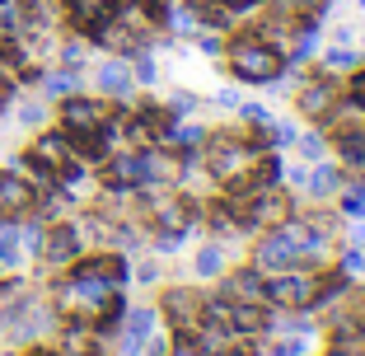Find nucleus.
<instances>
[{"instance_id": "1", "label": "nucleus", "mask_w": 365, "mask_h": 356, "mask_svg": "<svg viewBox=\"0 0 365 356\" xmlns=\"http://www.w3.org/2000/svg\"><path fill=\"white\" fill-rule=\"evenodd\" d=\"M230 71H235L239 80H248V85H277L281 76H286V56L277 52V47L258 43V38H239L235 47H230Z\"/></svg>"}, {"instance_id": "2", "label": "nucleus", "mask_w": 365, "mask_h": 356, "mask_svg": "<svg viewBox=\"0 0 365 356\" xmlns=\"http://www.w3.org/2000/svg\"><path fill=\"white\" fill-rule=\"evenodd\" d=\"M258 268L262 272H286V268H304V258H300V248L290 244L286 235L272 230V235L258 244Z\"/></svg>"}, {"instance_id": "3", "label": "nucleus", "mask_w": 365, "mask_h": 356, "mask_svg": "<svg viewBox=\"0 0 365 356\" xmlns=\"http://www.w3.org/2000/svg\"><path fill=\"white\" fill-rule=\"evenodd\" d=\"M150 333H155V310L150 305L127 310V319H122V356H140V347H145Z\"/></svg>"}, {"instance_id": "4", "label": "nucleus", "mask_w": 365, "mask_h": 356, "mask_svg": "<svg viewBox=\"0 0 365 356\" xmlns=\"http://www.w3.org/2000/svg\"><path fill=\"white\" fill-rule=\"evenodd\" d=\"M118 5L122 0H66V14L85 33H94V29H103L108 19H118Z\"/></svg>"}, {"instance_id": "5", "label": "nucleus", "mask_w": 365, "mask_h": 356, "mask_svg": "<svg viewBox=\"0 0 365 356\" xmlns=\"http://www.w3.org/2000/svg\"><path fill=\"white\" fill-rule=\"evenodd\" d=\"M43 258L52 263V268L76 263V258H80V230H76V225H56V230H47V239H43Z\"/></svg>"}, {"instance_id": "6", "label": "nucleus", "mask_w": 365, "mask_h": 356, "mask_svg": "<svg viewBox=\"0 0 365 356\" xmlns=\"http://www.w3.org/2000/svg\"><path fill=\"white\" fill-rule=\"evenodd\" d=\"M103 118H108V108L98 103V98H66V108H61L66 136H76V131H89V127H98Z\"/></svg>"}, {"instance_id": "7", "label": "nucleus", "mask_w": 365, "mask_h": 356, "mask_svg": "<svg viewBox=\"0 0 365 356\" xmlns=\"http://www.w3.org/2000/svg\"><path fill=\"white\" fill-rule=\"evenodd\" d=\"M300 188L314 197V202H328V197H337V193H342V173H337V164H323V160H314L309 169H304Z\"/></svg>"}, {"instance_id": "8", "label": "nucleus", "mask_w": 365, "mask_h": 356, "mask_svg": "<svg viewBox=\"0 0 365 356\" xmlns=\"http://www.w3.org/2000/svg\"><path fill=\"white\" fill-rule=\"evenodd\" d=\"M94 85L103 89L108 98H127L131 89H136V76H131V66H122V61H103L94 71Z\"/></svg>"}, {"instance_id": "9", "label": "nucleus", "mask_w": 365, "mask_h": 356, "mask_svg": "<svg viewBox=\"0 0 365 356\" xmlns=\"http://www.w3.org/2000/svg\"><path fill=\"white\" fill-rule=\"evenodd\" d=\"M202 305H206L202 295H197V291H182V286L164 295V314H173V324H178V328H192L197 319H202Z\"/></svg>"}, {"instance_id": "10", "label": "nucleus", "mask_w": 365, "mask_h": 356, "mask_svg": "<svg viewBox=\"0 0 365 356\" xmlns=\"http://www.w3.org/2000/svg\"><path fill=\"white\" fill-rule=\"evenodd\" d=\"M33 206V183L19 173H0V211H29Z\"/></svg>"}, {"instance_id": "11", "label": "nucleus", "mask_w": 365, "mask_h": 356, "mask_svg": "<svg viewBox=\"0 0 365 356\" xmlns=\"http://www.w3.org/2000/svg\"><path fill=\"white\" fill-rule=\"evenodd\" d=\"M33 160H43L47 169H61L66 160H71V136H38V146H33Z\"/></svg>"}, {"instance_id": "12", "label": "nucleus", "mask_w": 365, "mask_h": 356, "mask_svg": "<svg viewBox=\"0 0 365 356\" xmlns=\"http://www.w3.org/2000/svg\"><path fill=\"white\" fill-rule=\"evenodd\" d=\"M192 272H197V277H220V272H225V244H220V239L202 244V248H197V258H192Z\"/></svg>"}, {"instance_id": "13", "label": "nucleus", "mask_w": 365, "mask_h": 356, "mask_svg": "<svg viewBox=\"0 0 365 356\" xmlns=\"http://www.w3.org/2000/svg\"><path fill=\"white\" fill-rule=\"evenodd\" d=\"M337 103V89L333 85H319V80H314V85H304V94H300V108L304 113H328Z\"/></svg>"}, {"instance_id": "14", "label": "nucleus", "mask_w": 365, "mask_h": 356, "mask_svg": "<svg viewBox=\"0 0 365 356\" xmlns=\"http://www.w3.org/2000/svg\"><path fill=\"white\" fill-rule=\"evenodd\" d=\"M361 56L365 52H356L351 43H333L323 52V66H328V71H351V66H361Z\"/></svg>"}, {"instance_id": "15", "label": "nucleus", "mask_w": 365, "mask_h": 356, "mask_svg": "<svg viewBox=\"0 0 365 356\" xmlns=\"http://www.w3.org/2000/svg\"><path fill=\"white\" fill-rule=\"evenodd\" d=\"M337 151H342L346 164L365 169V131H342V136H337Z\"/></svg>"}, {"instance_id": "16", "label": "nucleus", "mask_w": 365, "mask_h": 356, "mask_svg": "<svg viewBox=\"0 0 365 356\" xmlns=\"http://www.w3.org/2000/svg\"><path fill=\"white\" fill-rule=\"evenodd\" d=\"M43 85H47V94H52V98H71L80 89V71H56V76H47Z\"/></svg>"}, {"instance_id": "17", "label": "nucleus", "mask_w": 365, "mask_h": 356, "mask_svg": "<svg viewBox=\"0 0 365 356\" xmlns=\"http://www.w3.org/2000/svg\"><path fill=\"white\" fill-rule=\"evenodd\" d=\"M295 146H300L304 160H323V155H328V136H323V131H300Z\"/></svg>"}, {"instance_id": "18", "label": "nucleus", "mask_w": 365, "mask_h": 356, "mask_svg": "<svg viewBox=\"0 0 365 356\" xmlns=\"http://www.w3.org/2000/svg\"><path fill=\"white\" fill-rule=\"evenodd\" d=\"M295 136H300V131H295V122H277V118L267 122V141L277 146V151H290V146H295Z\"/></svg>"}, {"instance_id": "19", "label": "nucleus", "mask_w": 365, "mask_h": 356, "mask_svg": "<svg viewBox=\"0 0 365 356\" xmlns=\"http://www.w3.org/2000/svg\"><path fill=\"white\" fill-rule=\"evenodd\" d=\"M267 356H309V342L304 337H277L267 347Z\"/></svg>"}, {"instance_id": "20", "label": "nucleus", "mask_w": 365, "mask_h": 356, "mask_svg": "<svg viewBox=\"0 0 365 356\" xmlns=\"http://www.w3.org/2000/svg\"><path fill=\"white\" fill-rule=\"evenodd\" d=\"M14 118H19V127H43V122H47V108L38 103V98H29V103H19V113H14Z\"/></svg>"}, {"instance_id": "21", "label": "nucleus", "mask_w": 365, "mask_h": 356, "mask_svg": "<svg viewBox=\"0 0 365 356\" xmlns=\"http://www.w3.org/2000/svg\"><path fill=\"white\" fill-rule=\"evenodd\" d=\"M131 56H136V71H131V76H136L140 85H155V76H160V71H155L150 52H131Z\"/></svg>"}, {"instance_id": "22", "label": "nucleus", "mask_w": 365, "mask_h": 356, "mask_svg": "<svg viewBox=\"0 0 365 356\" xmlns=\"http://www.w3.org/2000/svg\"><path fill=\"white\" fill-rule=\"evenodd\" d=\"M239 118H244V122H258V127H267L272 113L262 108V103H239Z\"/></svg>"}, {"instance_id": "23", "label": "nucleus", "mask_w": 365, "mask_h": 356, "mask_svg": "<svg viewBox=\"0 0 365 356\" xmlns=\"http://www.w3.org/2000/svg\"><path fill=\"white\" fill-rule=\"evenodd\" d=\"M215 103H220V108H239V103H244V94H239L235 85H220V89H215Z\"/></svg>"}, {"instance_id": "24", "label": "nucleus", "mask_w": 365, "mask_h": 356, "mask_svg": "<svg viewBox=\"0 0 365 356\" xmlns=\"http://www.w3.org/2000/svg\"><path fill=\"white\" fill-rule=\"evenodd\" d=\"M136 281H140V286H155V281H160V263H140V268H136Z\"/></svg>"}, {"instance_id": "25", "label": "nucleus", "mask_w": 365, "mask_h": 356, "mask_svg": "<svg viewBox=\"0 0 365 356\" xmlns=\"http://www.w3.org/2000/svg\"><path fill=\"white\" fill-rule=\"evenodd\" d=\"M43 239H47V230H43V225H33L29 235H24V248H29V253H43Z\"/></svg>"}, {"instance_id": "26", "label": "nucleus", "mask_w": 365, "mask_h": 356, "mask_svg": "<svg viewBox=\"0 0 365 356\" xmlns=\"http://www.w3.org/2000/svg\"><path fill=\"white\" fill-rule=\"evenodd\" d=\"M61 61L66 66H80V61H85V43H66L61 47Z\"/></svg>"}, {"instance_id": "27", "label": "nucleus", "mask_w": 365, "mask_h": 356, "mask_svg": "<svg viewBox=\"0 0 365 356\" xmlns=\"http://www.w3.org/2000/svg\"><path fill=\"white\" fill-rule=\"evenodd\" d=\"M346 98H351L356 108H361V113H365V71H361V76H356V80H351V94H346Z\"/></svg>"}, {"instance_id": "28", "label": "nucleus", "mask_w": 365, "mask_h": 356, "mask_svg": "<svg viewBox=\"0 0 365 356\" xmlns=\"http://www.w3.org/2000/svg\"><path fill=\"white\" fill-rule=\"evenodd\" d=\"M197 47H202V56H220V38H215V33H202Z\"/></svg>"}, {"instance_id": "29", "label": "nucleus", "mask_w": 365, "mask_h": 356, "mask_svg": "<svg viewBox=\"0 0 365 356\" xmlns=\"http://www.w3.org/2000/svg\"><path fill=\"white\" fill-rule=\"evenodd\" d=\"M351 248H365V216H361V225H351Z\"/></svg>"}, {"instance_id": "30", "label": "nucleus", "mask_w": 365, "mask_h": 356, "mask_svg": "<svg viewBox=\"0 0 365 356\" xmlns=\"http://www.w3.org/2000/svg\"><path fill=\"white\" fill-rule=\"evenodd\" d=\"M10 98H14V89H10V80H0V113L10 108Z\"/></svg>"}, {"instance_id": "31", "label": "nucleus", "mask_w": 365, "mask_h": 356, "mask_svg": "<svg viewBox=\"0 0 365 356\" xmlns=\"http://www.w3.org/2000/svg\"><path fill=\"white\" fill-rule=\"evenodd\" d=\"M169 356H211L206 347H178V352H169Z\"/></svg>"}, {"instance_id": "32", "label": "nucleus", "mask_w": 365, "mask_h": 356, "mask_svg": "<svg viewBox=\"0 0 365 356\" xmlns=\"http://www.w3.org/2000/svg\"><path fill=\"white\" fill-rule=\"evenodd\" d=\"M361 47H365V29H361Z\"/></svg>"}, {"instance_id": "33", "label": "nucleus", "mask_w": 365, "mask_h": 356, "mask_svg": "<svg viewBox=\"0 0 365 356\" xmlns=\"http://www.w3.org/2000/svg\"><path fill=\"white\" fill-rule=\"evenodd\" d=\"M356 5H361V10H365V0H356Z\"/></svg>"}]
</instances>
